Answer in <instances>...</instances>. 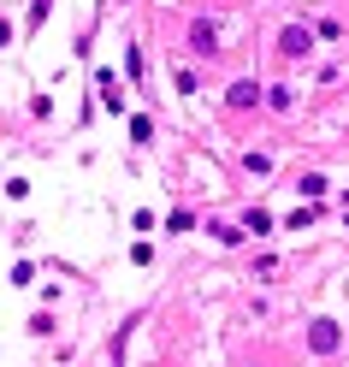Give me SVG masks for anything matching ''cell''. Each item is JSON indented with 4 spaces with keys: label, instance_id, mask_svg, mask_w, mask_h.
Returning a JSON list of instances; mask_svg holds the SVG:
<instances>
[{
    "label": "cell",
    "instance_id": "6da1fadb",
    "mask_svg": "<svg viewBox=\"0 0 349 367\" xmlns=\"http://www.w3.org/2000/svg\"><path fill=\"white\" fill-rule=\"evenodd\" d=\"M308 48H314V42H308V30H296V24L284 30V36H278V54H290V59H302Z\"/></svg>",
    "mask_w": 349,
    "mask_h": 367
},
{
    "label": "cell",
    "instance_id": "7a4b0ae2",
    "mask_svg": "<svg viewBox=\"0 0 349 367\" xmlns=\"http://www.w3.org/2000/svg\"><path fill=\"white\" fill-rule=\"evenodd\" d=\"M308 344H314L320 355H332V350H337V326H332V320H314V332H308Z\"/></svg>",
    "mask_w": 349,
    "mask_h": 367
},
{
    "label": "cell",
    "instance_id": "3957f363",
    "mask_svg": "<svg viewBox=\"0 0 349 367\" xmlns=\"http://www.w3.org/2000/svg\"><path fill=\"white\" fill-rule=\"evenodd\" d=\"M101 101H107V107H113V113H118V107H125V95H118V83H113V72H101Z\"/></svg>",
    "mask_w": 349,
    "mask_h": 367
},
{
    "label": "cell",
    "instance_id": "277c9868",
    "mask_svg": "<svg viewBox=\"0 0 349 367\" xmlns=\"http://www.w3.org/2000/svg\"><path fill=\"white\" fill-rule=\"evenodd\" d=\"M231 107H255V83H237L231 89Z\"/></svg>",
    "mask_w": 349,
    "mask_h": 367
}]
</instances>
